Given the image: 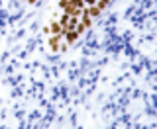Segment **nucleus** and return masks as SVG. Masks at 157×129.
<instances>
[{
	"label": "nucleus",
	"instance_id": "nucleus-1",
	"mask_svg": "<svg viewBox=\"0 0 157 129\" xmlns=\"http://www.w3.org/2000/svg\"><path fill=\"white\" fill-rule=\"evenodd\" d=\"M49 45H51L53 51H65L69 47L67 39H65V33L63 35H55V37H49Z\"/></svg>",
	"mask_w": 157,
	"mask_h": 129
},
{
	"label": "nucleus",
	"instance_id": "nucleus-2",
	"mask_svg": "<svg viewBox=\"0 0 157 129\" xmlns=\"http://www.w3.org/2000/svg\"><path fill=\"white\" fill-rule=\"evenodd\" d=\"M47 31H49V37H55V35H63V33H65V28L61 26L59 20H53L51 26L47 28Z\"/></svg>",
	"mask_w": 157,
	"mask_h": 129
},
{
	"label": "nucleus",
	"instance_id": "nucleus-3",
	"mask_svg": "<svg viewBox=\"0 0 157 129\" xmlns=\"http://www.w3.org/2000/svg\"><path fill=\"white\" fill-rule=\"evenodd\" d=\"M77 37H78V33L75 31V29H67V31H65V39H67L69 45H71V43H75Z\"/></svg>",
	"mask_w": 157,
	"mask_h": 129
}]
</instances>
